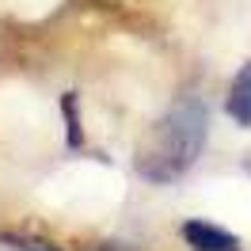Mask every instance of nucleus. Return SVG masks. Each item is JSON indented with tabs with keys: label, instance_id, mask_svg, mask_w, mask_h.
Here are the masks:
<instances>
[{
	"label": "nucleus",
	"instance_id": "nucleus-5",
	"mask_svg": "<svg viewBox=\"0 0 251 251\" xmlns=\"http://www.w3.org/2000/svg\"><path fill=\"white\" fill-rule=\"evenodd\" d=\"M12 244H16V251H57L53 244H46V240H34V236H16Z\"/></svg>",
	"mask_w": 251,
	"mask_h": 251
},
{
	"label": "nucleus",
	"instance_id": "nucleus-2",
	"mask_svg": "<svg viewBox=\"0 0 251 251\" xmlns=\"http://www.w3.org/2000/svg\"><path fill=\"white\" fill-rule=\"evenodd\" d=\"M183 240L194 251H240V240L232 232H225L209 221H187L183 225Z\"/></svg>",
	"mask_w": 251,
	"mask_h": 251
},
{
	"label": "nucleus",
	"instance_id": "nucleus-1",
	"mask_svg": "<svg viewBox=\"0 0 251 251\" xmlns=\"http://www.w3.org/2000/svg\"><path fill=\"white\" fill-rule=\"evenodd\" d=\"M205 129H209V114H205L202 99H179L156 126H149L137 152H133V168L145 183H175L179 175H187L194 168V160L202 156Z\"/></svg>",
	"mask_w": 251,
	"mask_h": 251
},
{
	"label": "nucleus",
	"instance_id": "nucleus-3",
	"mask_svg": "<svg viewBox=\"0 0 251 251\" xmlns=\"http://www.w3.org/2000/svg\"><path fill=\"white\" fill-rule=\"evenodd\" d=\"M225 110H228L232 122H240L244 129H251V61L232 76V88H228Z\"/></svg>",
	"mask_w": 251,
	"mask_h": 251
},
{
	"label": "nucleus",
	"instance_id": "nucleus-4",
	"mask_svg": "<svg viewBox=\"0 0 251 251\" xmlns=\"http://www.w3.org/2000/svg\"><path fill=\"white\" fill-rule=\"evenodd\" d=\"M65 122H69V145H80V118H76V95H65Z\"/></svg>",
	"mask_w": 251,
	"mask_h": 251
}]
</instances>
